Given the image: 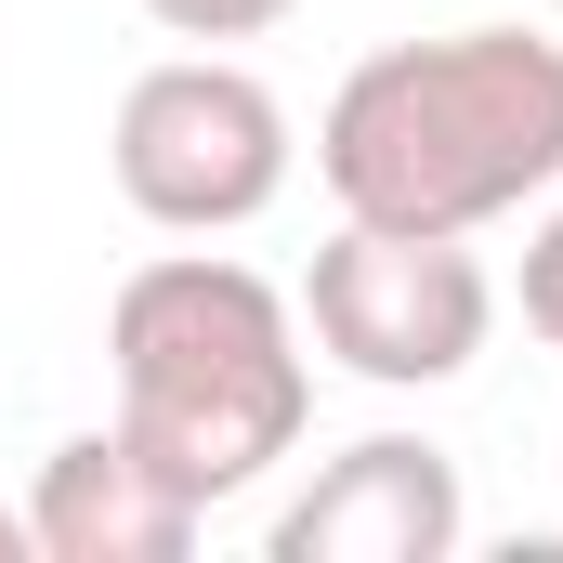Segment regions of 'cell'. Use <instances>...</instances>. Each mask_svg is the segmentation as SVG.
Returning <instances> with one entry per match:
<instances>
[{"mask_svg": "<svg viewBox=\"0 0 563 563\" xmlns=\"http://www.w3.org/2000/svg\"><path fill=\"white\" fill-rule=\"evenodd\" d=\"M314 184L341 223H407V236H485L563 184V40L551 26H445L367 53L328 119Z\"/></svg>", "mask_w": 563, "mask_h": 563, "instance_id": "obj_1", "label": "cell"}, {"mask_svg": "<svg viewBox=\"0 0 563 563\" xmlns=\"http://www.w3.org/2000/svg\"><path fill=\"white\" fill-rule=\"evenodd\" d=\"M106 380H119V432L144 459L223 511L276 472L301 420H314V341L276 276H250L236 250H157L106 301Z\"/></svg>", "mask_w": 563, "mask_h": 563, "instance_id": "obj_2", "label": "cell"}, {"mask_svg": "<svg viewBox=\"0 0 563 563\" xmlns=\"http://www.w3.org/2000/svg\"><path fill=\"white\" fill-rule=\"evenodd\" d=\"M106 170H119V197H132L157 236H236V223H263L288 197L301 132H288V106H276L263 66L184 40V53L132 66V92L106 119Z\"/></svg>", "mask_w": 563, "mask_h": 563, "instance_id": "obj_3", "label": "cell"}, {"mask_svg": "<svg viewBox=\"0 0 563 563\" xmlns=\"http://www.w3.org/2000/svg\"><path fill=\"white\" fill-rule=\"evenodd\" d=\"M301 341L367 380V394H445L498 341V276L472 236H407V223H341L301 263Z\"/></svg>", "mask_w": 563, "mask_h": 563, "instance_id": "obj_4", "label": "cell"}, {"mask_svg": "<svg viewBox=\"0 0 563 563\" xmlns=\"http://www.w3.org/2000/svg\"><path fill=\"white\" fill-rule=\"evenodd\" d=\"M472 538V485L432 432H354L263 525V563H445Z\"/></svg>", "mask_w": 563, "mask_h": 563, "instance_id": "obj_5", "label": "cell"}, {"mask_svg": "<svg viewBox=\"0 0 563 563\" xmlns=\"http://www.w3.org/2000/svg\"><path fill=\"white\" fill-rule=\"evenodd\" d=\"M197 525H210V511H197L119 420L66 432V445L40 459V485H26V538H40V563H184Z\"/></svg>", "mask_w": 563, "mask_h": 563, "instance_id": "obj_6", "label": "cell"}, {"mask_svg": "<svg viewBox=\"0 0 563 563\" xmlns=\"http://www.w3.org/2000/svg\"><path fill=\"white\" fill-rule=\"evenodd\" d=\"M301 0H144V26H170V40H197V53H236V40H263L288 26Z\"/></svg>", "mask_w": 563, "mask_h": 563, "instance_id": "obj_7", "label": "cell"}, {"mask_svg": "<svg viewBox=\"0 0 563 563\" xmlns=\"http://www.w3.org/2000/svg\"><path fill=\"white\" fill-rule=\"evenodd\" d=\"M511 301H525V328L563 354V184L538 197V223H525V276H511Z\"/></svg>", "mask_w": 563, "mask_h": 563, "instance_id": "obj_8", "label": "cell"}, {"mask_svg": "<svg viewBox=\"0 0 563 563\" xmlns=\"http://www.w3.org/2000/svg\"><path fill=\"white\" fill-rule=\"evenodd\" d=\"M0 563H40V538H26V498H0Z\"/></svg>", "mask_w": 563, "mask_h": 563, "instance_id": "obj_9", "label": "cell"}, {"mask_svg": "<svg viewBox=\"0 0 563 563\" xmlns=\"http://www.w3.org/2000/svg\"><path fill=\"white\" fill-rule=\"evenodd\" d=\"M538 13H563V0H538Z\"/></svg>", "mask_w": 563, "mask_h": 563, "instance_id": "obj_10", "label": "cell"}]
</instances>
